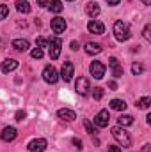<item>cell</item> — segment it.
I'll use <instances>...</instances> for the list:
<instances>
[{"label": "cell", "instance_id": "6da1fadb", "mask_svg": "<svg viewBox=\"0 0 151 152\" xmlns=\"http://www.w3.org/2000/svg\"><path fill=\"white\" fill-rule=\"evenodd\" d=\"M114 36L117 41H121V42H124V41H128V39L132 37V30H130V25L128 23H124V21H115L114 23V28H112Z\"/></svg>", "mask_w": 151, "mask_h": 152}, {"label": "cell", "instance_id": "7a4b0ae2", "mask_svg": "<svg viewBox=\"0 0 151 152\" xmlns=\"http://www.w3.org/2000/svg\"><path fill=\"white\" fill-rule=\"evenodd\" d=\"M110 133H112V136L119 142V145L123 147V149H128V147H132V138H130V134L121 127V126H114L112 129H110Z\"/></svg>", "mask_w": 151, "mask_h": 152}, {"label": "cell", "instance_id": "3957f363", "mask_svg": "<svg viewBox=\"0 0 151 152\" xmlns=\"http://www.w3.org/2000/svg\"><path fill=\"white\" fill-rule=\"evenodd\" d=\"M48 48H50V58L57 60L61 57V48H62V41L59 37H52L48 41Z\"/></svg>", "mask_w": 151, "mask_h": 152}, {"label": "cell", "instance_id": "277c9868", "mask_svg": "<svg viewBox=\"0 0 151 152\" xmlns=\"http://www.w3.org/2000/svg\"><path fill=\"white\" fill-rule=\"evenodd\" d=\"M105 71H107V67H105V64L100 62V60H94V62H91V66H89V73H91V76H94L96 80H101V78L105 76Z\"/></svg>", "mask_w": 151, "mask_h": 152}, {"label": "cell", "instance_id": "5b68a950", "mask_svg": "<svg viewBox=\"0 0 151 152\" xmlns=\"http://www.w3.org/2000/svg\"><path fill=\"white\" fill-rule=\"evenodd\" d=\"M43 80H44L46 83H50V85L57 83V81H59V73H57V69H55L53 66H46V67L43 69Z\"/></svg>", "mask_w": 151, "mask_h": 152}, {"label": "cell", "instance_id": "8992f818", "mask_svg": "<svg viewBox=\"0 0 151 152\" xmlns=\"http://www.w3.org/2000/svg\"><path fill=\"white\" fill-rule=\"evenodd\" d=\"M46 147H48V142H46L44 138H36V140H32V142L27 145L29 152H44Z\"/></svg>", "mask_w": 151, "mask_h": 152}, {"label": "cell", "instance_id": "52a82bcc", "mask_svg": "<svg viewBox=\"0 0 151 152\" xmlns=\"http://www.w3.org/2000/svg\"><path fill=\"white\" fill-rule=\"evenodd\" d=\"M75 90L78 92V94H80V96H85V94L91 90V83H89V80H87L85 76H80V78L76 80Z\"/></svg>", "mask_w": 151, "mask_h": 152}, {"label": "cell", "instance_id": "ba28073f", "mask_svg": "<svg viewBox=\"0 0 151 152\" xmlns=\"http://www.w3.org/2000/svg\"><path fill=\"white\" fill-rule=\"evenodd\" d=\"M109 120H110L109 110H100L98 113L94 115V124H96L98 127H107V126H109Z\"/></svg>", "mask_w": 151, "mask_h": 152}, {"label": "cell", "instance_id": "9c48e42d", "mask_svg": "<svg viewBox=\"0 0 151 152\" xmlns=\"http://www.w3.org/2000/svg\"><path fill=\"white\" fill-rule=\"evenodd\" d=\"M73 73H75V67H73V64L71 62H64L62 64V67H61V78L68 83V81H71V78H73Z\"/></svg>", "mask_w": 151, "mask_h": 152}, {"label": "cell", "instance_id": "30bf717a", "mask_svg": "<svg viewBox=\"0 0 151 152\" xmlns=\"http://www.w3.org/2000/svg\"><path fill=\"white\" fill-rule=\"evenodd\" d=\"M52 30L55 32V34H62L64 30H66V20L64 18H61V16H55V18H52Z\"/></svg>", "mask_w": 151, "mask_h": 152}, {"label": "cell", "instance_id": "8fae6325", "mask_svg": "<svg viewBox=\"0 0 151 152\" xmlns=\"http://www.w3.org/2000/svg\"><path fill=\"white\" fill-rule=\"evenodd\" d=\"M109 67H110V71H112V76L114 78H121L123 76V67H121V64H119V60L115 58V57H110L109 58Z\"/></svg>", "mask_w": 151, "mask_h": 152}, {"label": "cell", "instance_id": "7c38bea8", "mask_svg": "<svg viewBox=\"0 0 151 152\" xmlns=\"http://www.w3.org/2000/svg\"><path fill=\"white\" fill-rule=\"evenodd\" d=\"M87 30L91 32V34H103L105 32V25L101 23V21H98V20H91L89 23H87Z\"/></svg>", "mask_w": 151, "mask_h": 152}, {"label": "cell", "instance_id": "4fadbf2b", "mask_svg": "<svg viewBox=\"0 0 151 152\" xmlns=\"http://www.w3.org/2000/svg\"><path fill=\"white\" fill-rule=\"evenodd\" d=\"M16 134H18L16 127H13V126H7V127H4V129H2V133H0V138H2L4 142H13V140L16 138Z\"/></svg>", "mask_w": 151, "mask_h": 152}, {"label": "cell", "instance_id": "5bb4252c", "mask_svg": "<svg viewBox=\"0 0 151 152\" xmlns=\"http://www.w3.org/2000/svg\"><path fill=\"white\" fill-rule=\"evenodd\" d=\"M18 60H14V58H5L4 62H2V66H0V69H2V73H13V71H16L18 69Z\"/></svg>", "mask_w": 151, "mask_h": 152}, {"label": "cell", "instance_id": "9a60e30c", "mask_svg": "<svg viewBox=\"0 0 151 152\" xmlns=\"http://www.w3.org/2000/svg\"><path fill=\"white\" fill-rule=\"evenodd\" d=\"M57 115H59V118L64 120V122H73L76 118V113L73 110H70V108H61V110L57 112Z\"/></svg>", "mask_w": 151, "mask_h": 152}, {"label": "cell", "instance_id": "2e32d148", "mask_svg": "<svg viewBox=\"0 0 151 152\" xmlns=\"http://www.w3.org/2000/svg\"><path fill=\"white\" fill-rule=\"evenodd\" d=\"M13 48L18 50V51H27L30 48V42H29V39H14L13 41Z\"/></svg>", "mask_w": 151, "mask_h": 152}, {"label": "cell", "instance_id": "e0dca14e", "mask_svg": "<svg viewBox=\"0 0 151 152\" xmlns=\"http://www.w3.org/2000/svg\"><path fill=\"white\" fill-rule=\"evenodd\" d=\"M84 50H85V53L87 55H98V53H101V44H98V42H87L85 46H84Z\"/></svg>", "mask_w": 151, "mask_h": 152}, {"label": "cell", "instance_id": "ac0fdd59", "mask_svg": "<svg viewBox=\"0 0 151 152\" xmlns=\"http://www.w3.org/2000/svg\"><path fill=\"white\" fill-rule=\"evenodd\" d=\"M100 5L96 4V2H89L87 5H85V12H87V16H91V18H96L98 14H100Z\"/></svg>", "mask_w": 151, "mask_h": 152}, {"label": "cell", "instance_id": "d6986e66", "mask_svg": "<svg viewBox=\"0 0 151 152\" xmlns=\"http://www.w3.org/2000/svg\"><path fill=\"white\" fill-rule=\"evenodd\" d=\"M16 9H18V12H23V14H29L30 12V4H29V0H16Z\"/></svg>", "mask_w": 151, "mask_h": 152}, {"label": "cell", "instance_id": "ffe728a7", "mask_svg": "<svg viewBox=\"0 0 151 152\" xmlns=\"http://www.w3.org/2000/svg\"><path fill=\"white\" fill-rule=\"evenodd\" d=\"M110 110L124 112V110H126V103H124L123 99H112V101H110Z\"/></svg>", "mask_w": 151, "mask_h": 152}, {"label": "cell", "instance_id": "44dd1931", "mask_svg": "<svg viewBox=\"0 0 151 152\" xmlns=\"http://www.w3.org/2000/svg\"><path fill=\"white\" fill-rule=\"evenodd\" d=\"M117 124H119L121 127H124V126H132V124H133V117H132V115H121V117L117 118Z\"/></svg>", "mask_w": 151, "mask_h": 152}, {"label": "cell", "instance_id": "7402d4cb", "mask_svg": "<svg viewBox=\"0 0 151 152\" xmlns=\"http://www.w3.org/2000/svg\"><path fill=\"white\" fill-rule=\"evenodd\" d=\"M50 9H52V12H62V9H64V5H62V2L61 0H52L50 2Z\"/></svg>", "mask_w": 151, "mask_h": 152}, {"label": "cell", "instance_id": "603a6c76", "mask_svg": "<svg viewBox=\"0 0 151 152\" xmlns=\"http://www.w3.org/2000/svg\"><path fill=\"white\" fill-rule=\"evenodd\" d=\"M151 104V99L148 97V96H144V97H141L139 101H137V106L141 108V110H148Z\"/></svg>", "mask_w": 151, "mask_h": 152}, {"label": "cell", "instance_id": "cb8c5ba5", "mask_svg": "<svg viewBox=\"0 0 151 152\" xmlns=\"http://www.w3.org/2000/svg\"><path fill=\"white\" fill-rule=\"evenodd\" d=\"M132 73H133L135 76L142 75V73H144V66H142V64H139V62H135V64L132 66Z\"/></svg>", "mask_w": 151, "mask_h": 152}, {"label": "cell", "instance_id": "d4e9b609", "mask_svg": "<svg viewBox=\"0 0 151 152\" xmlns=\"http://www.w3.org/2000/svg\"><path fill=\"white\" fill-rule=\"evenodd\" d=\"M7 16H9V7H7L5 4H0V21L5 20Z\"/></svg>", "mask_w": 151, "mask_h": 152}, {"label": "cell", "instance_id": "484cf974", "mask_svg": "<svg viewBox=\"0 0 151 152\" xmlns=\"http://www.w3.org/2000/svg\"><path fill=\"white\" fill-rule=\"evenodd\" d=\"M103 94H105V90H103V88H100V87H96V88L93 90V97H94L96 101H100V99L103 97Z\"/></svg>", "mask_w": 151, "mask_h": 152}, {"label": "cell", "instance_id": "4316f807", "mask_svg": "<svg viewBox=\"0 0 151 152\" xmlns=\"http://www.w3.org/2000/svg\"><path fill=\"white\" fill-rule=\"evenodd\" d=\"M30 55H32V58H43V50L41 48H34L30 51Z\"/></svg>", "mask_w": 151, "mask_h": 152}, {"label": "cell", "instance_id": "83f0119b", "mask_svg": "<svg viewBox=\"0 0 151 152\" xmlns=\"http://www.w3.org/2000/svg\"><path fill=\"white\" fill-rule=\"evenodd\" d=\"M84 126H85V129H87L89 134H94V133H96V131H94V126H93L89 120H84Z\"/></svg>", "mask_w": 151, "mask_h": 152}, {"label": "cell", "instance_id": "f1b7e54d", "mask_svg": "<svg viewBox=\"0 0 151 152\" xmlns=\"http://www.w3.org/2000/svg\"><path fill=\"white\" fill-rule=\"evenodd\" d=\"M36 42H38V48H41V50H43V48H46V44H48V41H46L44 37H38Z\"/></svg>", "mask_w": 151, "mask_h": 152}, {"label": "cell", "instance_id": "f546056e", "mask_svg": "<svg viewBox=\"0 0 151 152\" xmlns=\"http://www.w3.org/2000/svg\"><path fill=\"white\" fill-rule=\"evenodd\" d=\"M25 112H23V110H18V112H16V115H14V118H16V120H18V122H21V120H23V118H25Z\"/></svg>", "mask_w": 151, "mask_h": 152}, {"label": "cell", "instance_id": "4dcf8cb0", "mask_svg": "<svg viewBox=\"0 0 151 152\" xmlns=\"http://www.w3.org/2000/svg\"><path fill=\"white\" fill-rule=\"evenodd\" d=\"M150 30H151V27H150V25H146V27H144V32H142V34H144V39H146V41H151Z\"/></svg>", "mask_w": 151, "mask_h": 152}, {"label": "cell", "instance_id": "1f68e13d", "mask_svg": "<svg viewBox=\"0 0 151 152\" xmlns=\"http://www.w3.org/2000/svg\"><path fill=\"white\" fill-rule=\"evenodd\" d=\"M109 152H121L119 145H109Z\"/></svg>", "mask_w": 151, "mask_h": 152}, {"label": "cell", "instance_id": "d6a6232c", "mask_svg": "<svg viewBox=\"0 0 151 152\" xmlns=\"http://www.w3.org/2000/svg\"><path fill=\"white\" fill-rule=\"evenodd\" d=\"M73 145H76V149H82V142L78 138H73Z\"/></svg>", "mask_w": 151, "mask_h": 152}, {"label": "cell", "instance_id": "836d02e7", "mask_svg": "<svg viewBox=\"0 0 151 152\" xmlns=\"http://www.w3.org/2000/svg\"><path fill=\"white\" fill-rule=\"evenodd\" d=\"M38 5L39 7H46L48 5V0H38Z\"/></svg>", "mask_w": 151, "mask_h": 152}, {"label": "cell", "instance_id": "e575fe53", "mask_svg": "<svg viewBox=\"0 0 151 152\" xmlns=\"http://www.w3.org/2000/svg\"><path fill=\"white\" fill-rule=\"evenodd\" d=\"M119 2H121V0H107V4H109V5H117Z\"/></svg>", "mask_w": 151, "mask_h": 152}, {"label": "cell", "instance_id": "d590c367", "mask_svg": "<svg viewBox=\"0 0 151 152\" xmlns=\"http://www.w3.org/2000/svg\"><path fill=\"white\" fill-rule=\"evenodd\" d=\"M70 46H71V50H78V42H76V41H73Z\"/></svg>", "mask_w": 151, "mask_h": 152}, {"label": "cell", "instance_id": "8d00e7d4", "mask_svg": "<svg viewBox=\"0 0 151 152\" xmlns=\"http://www.w3.org/2000/svg\"><path fill=\"white\" fill-rule=\"evenodd\" d=\"M109 88H112V90H115V88H117V85H115V81H110V83H109Z\"/></svg>", "mask_w": 151, "mask_h": 152}, {"label": "cell", "instance_id": "74e56055", "mask_svg": "<svg viewBox=\"0 0 151 152\" xmlns=\"http://www.w3.org/2000/svg\"><path fill=\"white\" fill-rule=\"evenodd\" d=\"M142 4L144 5H151V0H142Z\"/></svg>", "mask_w": 151, "mask_h": 152}, {"label": "cell", "instance_id": "f35d334b", "mask_svg": "<svg viewBox=\"0 0 151 152\" xmlns=\"http://www.w3.org/2000/svg\"><path fill=\"white\" fill-rule=\"evenodd\" d=\"M68 2H73V0H68Z\"/></svg>", "mask_w": 151, "mask_h": 152}]
</instances>
